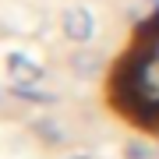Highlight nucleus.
Masks as SVG:
<instances>
[{"mask_svg":"<svg viewBox=\"0 0 159 159\" xmlns=\"http://www.w3.org/2000/svg\"><path fill=\"white\" fill-rule=\"evenodd\" d=\"M14 89V96L18 99H25V102H53L57 96H50V92H39L35 85H11Z\"/></svg>","mask_w":159,"mask_h":159,"instance_id":"7ed1b4c3","label":"nucleus"},{"mask_svg":"<svg viewBox=\"0 0 159 159\" xmlns=\"http://www.w3.org/2000/svg\"><path fill=\"white\" fill-rule=\"evenodd\" d=\"M71 159H89V156H71Z\"/></svg>","mask_w":159,"mask_h":159,"instance_id":"20e7f679","label":"nucleus"},{"mask_svg":"<svg viewBox=\"0 0 159 159\" xmlns=\"http://www.w3.org/2000/svg\"><path fill=\"white\" fill-rule=\"evenodd\" d=\"M60 32L67 35L71 43H89L92 35H96V18H92V11L81 7V4L64 7V14H60Z\"/></svg>","mask_w":159,"mask_h":159,"instance_id":"f257e3e1","label":"nucleus"},{"mask_svg":"<svg viewBox=\"0 0 159 159\" xmlns=\"http://www.w3.org/2000/svg\"><path fill=\"white\" fill-rule=\"evenodd\" d=\"M7 78H11V85H39L43 67L32 57H25V53H11L7 57Z\"/></svg>","mask_w":159,"mask_h":159,"instance_id":"f03ea898","label":"nucleus"}]
</instances>
